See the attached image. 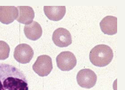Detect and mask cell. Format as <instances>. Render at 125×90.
<instances>
[{
    "instance_id": "cell-7",
    "label": "cell",
    "mask_w": 125,
    "mask_h": 90,
    "mask_svg": "<svg viewBox=\"0 0 125 90\" xmlns=\"http://www.w3.org/2000/svg\"><path fill=\"white\" fill-rule=\"evenodd\" d=\"M52 40L54 44L60 47H66L72 43V35L68 30L64 28H58L54 32Z\"/></svg>"
},
{
    "instance_id": "cell-6",
    "label": "cell",
    "mask_w": 125,
    "mask_h": 90,
    "mask_svg": "<svg viewBox=\"0 0 125 90\" xmlns=\"http://www.w3.org/2000/svg\"><path fill=\"white\" fill-rule=\"evenodd\" d=\"M34 55V51L30 45L25 44H20L15 48L13 57L18 62L26 64L30 62Z\"/></svg>"
},
{
    "instance_id": "cell-3",
    "label": "cell",
    "mask_w": 125,
    "mask_h": 90,
    "mask_svg": "<svg viewBox=\"0 0 125 90\" xmlns=\"http://www.w3.org/2000/svg\"><path fill=\"white\" fill-rule=\"evenodd\" d=\"M32 68L33 71L40 77L48 76L53 69L51 58L46 55L38 56L32 66Z\"/></svg>"
},
{
    "instance_id": "cell-8",
    "label": "cell",
    "mask_w": 125,
    "mask_h": 90,
    "mask_svg": "<svg viewBox=\"0 0 125 90\" xmlns=\"http://www.w3.org/2000/svg\"><path fill=\"white\" fill-rule=\"evenodd\" d=\"M19 15L18 8L15 7L0 6V22L9 24L17 20Z\"/></svg>"
},
{
    "instance_id": "cell-2",
    "label": "cell",
    "mask_w": 125,
    "mask_h": 90,
    "mask_svg": "<svg viewBox=\"0 0 125 90\" xmlns=\"http://www.w3.org/2000/svg\"><path fill=\"white\" fill-rule=\"evenodd\" d=\"M114 56L113 50L108 45L100 44L93 48L89 53L91 63L95 66L102 67L110 63Z\"/></svg>"
},
{
    "instance_id": "cell-11",
    "label": "cell",
    "mask_w": 125,
    "mask_h": 90,
    "mask_svg": "<svg viewBox=\"0 0 125 90\" xmlns=\"http://www.w3.org/2000/svg\"><path fill=\"white\" fill-rule=\"evenodd\" d=\"M44 11L46 17L50 20L59 21L64 18L66 12L65 6L61 7H44Z\"/></svg>"
},
{
    "instance_id": "cell-1",
    "label": "cell",
    "mask_w": 125,
    "mask_h": 90,
    "mask_svg": "<svg viewBox=\"0 0 125 90\" xmlns=\"http://www.w3.org/2000/svg\"><path fill=\"white\" fill-rule=\"evenodd\" d=\"M0 90H29L27 78L14 66L0 63Z\"/></svg>"
},
{
    "instance_id": "cell-12",
    "label": "cell",
    "mask_w": 125,
    "mask_h": 90,
    "mask_svg": "<svg viewBox=\"0 0 125 90\" xmlns=\"http://www.w3.org/2000/svg\"><path fill=\"white\" fill-rule=\"evenodd\" d=\"M19 11L17 21L20 23L29 24L33 22L35 17L33 9L30 7H18Z\"/></svg>"
},
{
    "instance_id": "cell-5",
    "label": "cell",
    "mask_w": 125,
    "mask_h": 90,
    "mask_svg": "<svg viewBox=\"0 0 125 90\" xmlns=\"http://www.w3.org/2000/svg\"><path fill=\"white\" fill-rule=\"evenodd\" d=\"M57 65L62 71H69L74 68L77 60L74 55L70 51H63L56 58Z\"/></svg>"
},
{
    "instance_id": "cell-13",
    "label": "cell",
    "mask_w": 125,
    "mask_h": 90,
    "mask_svg": "<svg viewBox=\"0 0 125 90\" xmlns=\"http://www.w3.org/2000/svg\"><path fill=\"white\" fill-rule=\"evenodd\" d=\"M10 47L5 41H0V60H4L9 57Z\"/></svg>"
},
{
    "instance_id": "cell-4",
    "label": "cell",
    "mask_w": 125,
    "mask_h": 90,
    "mask_svg": "<svg viewBox=\"0 0 125 90\" xmlns=\"http://www.w3.org/2000/svg\"><path fill=\"white\" fill-rule=\"evenodd\" d=\"M97 77L96 75L89 69H83L78 72L76 81L80 86L86 89H90L95 86Z\"/></svg>"
},
{
    "instance_id": "cell-10",
    "label": "cell",
    "mask_w": 125,
    "mask_h": 90,
    "mask_svg": "<svg viewBox=\"0 0 125 90\" xmlns=\"http://www.w3.org/2000/svg\"><path fill=\"white\" fill-rule=\"evenodd\" d=\"M24 33L26 37L32 41L39 39L42 35V28L41 25L36 21H33L24 27Z\"/></svg>"
},
{
    "instance_id": "cell-9",
    "label": "cell",
    "mask_w": 125,
    "mask_h": 90,
    "mask_svg": "<svg viewBox=\"0 0 125 90\" xmlns=\"http://www.w3.org/2000/svg\"><path fill=\"white\" fill-rule=\"evenodd\" d=\"M100 26L104 34H115L117 33V18L111 16H106L100 22Z\"/></svg>"
}]
</instances>
